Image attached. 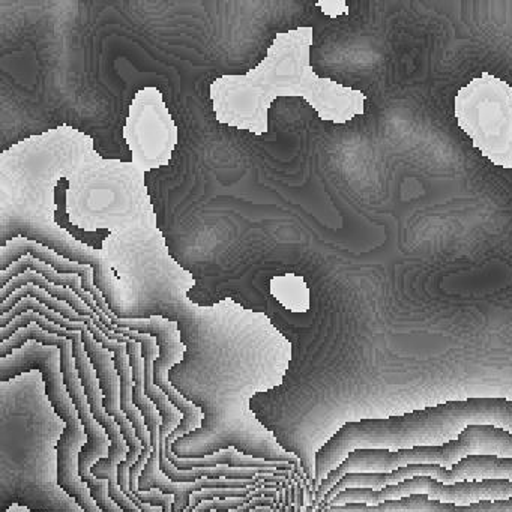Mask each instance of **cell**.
Segmentation results:
<instances>
[{
	"label": "cell",
	"instance_id": "4",
	"mask_svg": "<svg viewBox=\"0 0 512 512\" xmlns=\"http://www.w3.org/2000/svg\"><path fill=\"white\" fill-rule=\"evenodd\" d=\"M455 118L494 166L512 169V88L484 73L458 91Z\"/></svg>",
	"mask_w": 512,
	"mask_h": 512
},
{
	"label": "cell",
	"instance_id": "2",
	"mask_svg": "<svg viewBox=\"0 0 512 512\" xmlns=\"http://www.w3.org/2000/svg\"><path fill=\"white\" fill-rule=\"evenodd\" d=\"M470 425H491L512 434V401L499 397L467 398L404 415L347 422L317 451L311 487L316 493L323 479L358 449L397 452L442 446L458 439Z\"/></svg>",
	"mask_w": 512,
	"mask_h": 512
},
{
	"label": "cell",
	"instance_id": "3",
	"mask_svg": "<svg viewBox=\"0 0 512 512\" xmlns=\"http://www.w3.org/2000/svg\"><path fill=\"white\" fill-rule=\"evenodd\" d=\"M40 370L53 407L67 422L64 436L58 442V484L76 499L86 512H103L91 496L88 485L79 476V454L86 445L85 427L68 395L61 373V350L29 341L14 356L0 359V379H14L23 371Z\"/></svg>",
	"mask_w": 512,
	"mask_h": 512
},
{
	"label": "cell",
	"instance_id": "20",
	"mask_svg": "<svg viewBox=\"0 0 512 512\" xmlns=\"http://www.w3.org/2000/svg\"><path fill=\"white\" fill-rule=\"evenodd\" d=\"M70 188V182L67 179H62V181L58 182L56 185V221H58L61 229L68 230L73 238H76L77 241L83 242V244L89 245V247L100 248L101 244H103L106 236H109V232H103V230H98V232H85V230L77 229L71 224L70 217L67 214V190Z\"/></svg>",
	"mask_w": 512,
	"mask_h": 512
},
{
	"label": "cell",
	"instance_id": "10",
	"mask_svg": "<svg viewBox=\"0 0 512 512\" xmlns=\"http://www.w3.org/2000/svg\"><path fill=\"white\" fill-rule=\"evenodd\" d=\"M83 343H85L86 353L97 371L98 379H100L101 391H103V404L107 415L115 419L116 424L121 428L122 436L127 442L128 455L127 460L122 461L118 466V473H130L131 466L139 460L143 451L142 442L137 437L136 430L130 419L125 416L121 409V380H119L118 370L113 361L112 352L104 349L89 329L82 332Z\"/></svg>",
	"mask_w": 512,
	"mask_h": 512
},
{
	"label": "cell",
	"instance_id": "19",
	"mask_svg": "<svg viewBox=\"0 0 512 512\" xmlns=\"http://www.w3.org/2000/svg\"><path fill=\"white\" fill-rule=\"evenodd\" d=\"M28 311H35V313L47 317L50 322L56 323V325L62 326V328L68 329V331L83 332L85 329H88V323L73 322V320L56 313L52 308L47 307L46 304L38 301L37 298H32V296L22 299L10 313L0 316V329L7 328L16 317L22 316L23 313H28Z\"/></svg>",
	"mask_w": 512,
	"mask_h": 512
},
{
	"label": "cell",
	"instance_id": "1",
	"mask_svg": "<svg viewBox=\"0 0 512 512\" xmlns=\"http://www.w3.org/2000/svg\"><path fill=\"white\" fill-rule=\"evenodd\" d=\"M313 28L281 32L266 58L250 73L223 76L211 85L215 118L236 130L263 136L269 130V109L278 97H301L322 121L346 124L364 115L367 97L361 91L322 79L310 64Z\"/></svg>",
	"mask_w": 512,
	"mask_h": 512
},
{
	"label": "cell",
	"instance_id": "13",
	"mask_svg": "<svg viewBox=\"0 0 512 512\" xmlns=\"http://www.w3.org/2000/svg\"><path fill=\"white\" fill-rule=\"evenodd\" d=\"M314 512H512V499L482 500L473 505L461 506L430 499L425 494H413L401 499L388 500L376 506L347 503L328 506L325 509L317 508Z\"/></svg>",
	"mask_w": 512,
	"mask_h": 512
},
{
	"label": "cell",
	"instance_id": "21",
	"mask_svg": "<svg viewBox=\"0 0 512 512\" xmlns=\"http://www.w3.org/2000/svg\"><path fill=\"white\" fill-rule=\"evenodd\" d=\"M98 479H106L109 481V497L119 506L124 509L125 512H142L124 493H122L121 487L118 484V467L109 472H97L94 473Z\"/></svg>",
	"mask_w": 512,
	"mask_h": 512
},
{
	"label": "cell",
	"instance_id": "9",
	"mask_svg": "<svg viewBox=\"0 0 512 512\" xmlns=\"http://www.w3.org/2000/svg\"><path fill=\"white\" fill-rule=\"evenodd\" d=\"M113 325L118 328L131 329V331L142 332V334L154 335L160 347V355L154 362V383L170 398L173 404L181 410L182 418L179 427L167 437L169 442L184 436L188 431L197 427L200 422L199 407L182 397L181 392L173 388L169 382L167 371L170 367L182 361L185 353L184 343L181 341L178 323L172 320L164 319L161 316H152L148 319H118L113 320Z\"/></svg>",
	"mask_w": 512,
	"mask_h": 512
},
{
	"label": "cell",
	"instance_id": "24",
	"mask_svg": "<svg viewBox=\"0 0 512 512\" xmlns=\"http://www.w3.org/2000/svg\"><path fill=\"white\" fill-rule=\"evenodd\" d=\"M316 5L325 16L332 17V19L349 14V7L346 2H341V0H320Z\"/></svg>",
	"mask_w": 512,
	"mask_h": 512
},
{
	"label": "cell",
	"instance_id": "14",
	"mask_svg": "<svg viewBox=\"0 0 512 512\" xmlns=\"http://www.w3.org/2000/svg\"><path fill=\"white\" fill-rule=\"evenodd\" d=\"M28 269H32V271H37L38 274L46 277L47 280L52 281V283L58 284V286L68 287V289H73L89 307L92 308L95 314H97L98 319L101 320L104 326L110 329V331L115 332L116 326L113 325L112 319H110L107 314H104L103 311L98 307L97 301H95L94 296L85 289V284H83V277L79 274H62L58 269L53 268L52 265H47V263L41 262L37 257L31 256H23L22 259L14 262L13 265L8 266L4 271H0V284L2 287L7 286L11 280L19 277L23 272L28 271Z\"/></svg>",
	"mask_w": 512,
	"mask_h": 512
},
{
	"label": "cell",
	"instance_id": "5",
	"mask_svg": "<svg viewBox=\"0 0 512 512\" xmlns=\"http://www.w3.org/2000/svg\"><path fill=\"white\" fill-rule=\"evenodd\" d=\"M29 341H37L43 346L58 347L61 350V373L68 395L76 407L77 415L85 427L88 442L83 446L79 454V476L86 485L92 487L97 484L98 478L92 473V467L109 457L110 439L106 430L95 421L92 416L91 407H89L88 397L83 389L82 380L77 373L76 361L73 355V341L68 338L58 337V335L49 334L40 326L32 325L20 329L10 340L0 343V359L8 358L13 355L14 350L22 349Z\"/></svg>",
	"mask_w": 512,
	"mask_h": 512
},
{
	"label": "cell",
	"instance_id": "12",
	"mask_svg": "<svg viewBox=\"0 0 512 512\" xmlns=\"http://www.w3.org/2000/svg\"><path fill=\"white\" fill-rule=\"evenodd\" d=\"M37 257L41 262L52 265L53 268L58 269L62 274H79L83 277V284L85 289L94 296L97 301L98 307L103 311L104 314L113 320L118 319L115 314L110 310L109 304H107L106 298L103 293L94 284V268L89 265H82V263L71 262V260L65 259L61 254L55 253L50 248L44 247L43 244L37 241H31V239L16 238L8 241L7 244L0 250V262H2V271L7 269L8 266L13 265L17 260L22 259L23 256Z\"/></svg>",
	"mask_w": 512,
	"mask_h": 512
},
{
	"label": "cell",
	"instance_id": "8",
	"mask_svg": "<svg viewBox=\"0 0 512 512\" xmlns=\"http://www.w3.org/2000/svg\"><path fill=\"white\" fill-rule=\"evenodd\" d=\"M415 476H430L445 485L464 481H485V479H505L512 481V458L467 457L451 469L437 464H412L401 467L392 473H350L344 476L325 497L317 508H326L328 503L347 488H370L382 490L391 485L400 484Z\"/></svg>",
	"mask_w": 512,
	"mask_h": 512
},
{
	"label": "cell",
	"instance_id": "15",
	"mask_svg": "<svg viewBox=\"0 0 512 512\" xmlns=\"http://www.w3.org/2000/svg\"><path fill=\"white\" fill-rule=\"evenodd\" d=\"M166 457L169 458L173 466L179 470L214 469V467L229 466L233 469H277V470H293V464L275 463V461L259 460V458L247 457V455L239 454L235 449H227L220 454L206 455L202 458H182L172 451V443L166 440Z\"/></svg>",
	"mask_w": 512,
	"mask_h": 512
},
{
	"label": "cell",
	"instance_id": "16",
	"mask_svg": "<svg viewBox=\"0 0 512 512\" xmlns=\"http://www.w3.org/2000/svg\"><path fill=\"white\" fill-rule=\"evenodd\" d=\"M26 284H35V286L41 287V289L47 290L50 295L55 296L56 299H61V301L68 302L77 313L82 314V316L92 317V319H97V314L92 311V308L74 292L73 289H68V287L58 286V284L52 283V281L47 280L43 275L38 274L37 271H32V269H28V271L20 274L19 277L11 280L7 286L0 287V302L7 301L11 295H13L16 290L22 289Z\"/></svg>",
	"mask_w": 512,
	"mask_h": 512
},
{
	"label": "cell",
	"instance_id": "22",
	"mask_svg": "<svg viewBox=\"0 0 512 512\" xmlns=\"http://www.w3.org/2000/svg\"><path fill=\"white\" fill-rule=\"evenodd\" d=\"M91 490L92 499L97 502L103 512H125L124 509L119 508L115 502L109 497V481L106 479H98L97 484L89 487Z\"/></svg>",
	"mask_w": 512,
	"mask_h": 512
},
{
	"label": "cell",
	"instance_id": "23",
	"mask_svg": "<svg viewBox=\"0 0 512 512\" xmlns=\"http://www.w3.org/2000/svg\"><path fill=\"white\" fill-rule=\"evenodd\" d=\"M134 496L142 500L143 503L158 506V508L163 509L164 512H172V506L173 503H175V496L163 493V491L157 490V488L151 491H139V493L134 494Z\"/></svg>",
	"mask_w": 512,
	"mask_h": 512
},
{
	"label": "cell",
	"instance_id": "11",
	"mask_svg": "<svg viewBox=\"0 0 512 512\" xmlns=\"http://www.w3.org/2000/svg\"><path fill=\"white\" fill-rule=\"evenodd\" d=\"M68 340L73 341V355L76 361L77 373L82 380L83 389H85L86 397H88L89 407H91L92 416L95 421L106 430L110 439L109 457L103 458L92 467V473L109 472L116 469L122 461L127 460L128 445L122 436L121 428L116 424L112 416L107 415L103 404V391H101L100 379H98L97 371L86 353L85 343H83L82 332L73 331Z\"/></svg>",
	"mask_w": 512,
	"mask_h": 512
},
{
	"label": "cell",
	"instance_id": "7",
	"mask_svg": "<svg viewBox=\"0 0 512 512\" xmlns=\"http://www.w3.org/2000/svg\"><path fill=\"white\" fill-rule=\"evenodd\" d=\"M413 494H425L430 499L440 500V502L467 506L482 502V500L512 499V481L485 479V481H464L445 485L430 476H415V478L406 479L400 484L377 491L370 490V488H347L337 494L328 503V506L347 505V503L376 506L379 503L388 502V500L401 499V497L413 496Z\"/></svg>",
	"mask_w": 512,
	"mask_h": 512
},
{
	"label": "cell",
	"instance_id": "6",
	"mask_svg": "<svg viewBox=\"0 0 512 512\" xmlns=\"http://www.w3.org/2000/svg\"><path fill=\"white\" fill-rule=\"evenodd\" d=\"M124 139L140 172L161 169L172 160L179 131L157 88L137 92L124 127Z\"/></svg>",
	"mask_w": 512,
	"mask_h": 512
},
{
	"label": "cell",
	"instance_id": "17",
	"mask_svg": "<svg viewBox=\"0 0 512 512\" xmlns=\"http://www.w3.org/2000/svg\"><path fill=\"white\" fill-rule=\"evenodd\" d=\"M271 293L281 305L293 313H305L310 308V289L299 275L286 274L272 278Z\"/></svg>",
	"mask_w": 512,
	"mask_h": 512
},
{
	"label": "cell",
	"instance_id": "18",
	"mask_svg": "<svg viewBox=\"0 0 512 512\" xmlns=\"http://www.w3.org/2000/svg\"><path fill=\"white\" fill-rule=\"evenodd\" d=\"M28 296L37 298L38 301L43 302L47 307L52 308L53 311L62 314V316L67 317V319L73 320V322L89 323L94 320L92 317L82 316V314L77 313L68 302L56 299L55 296L50 295L47 290L41 289V287L35 286V284H26L22 289L16 290L7 301L0 302V316L10 313L22 299L28 298Z\"/></svg>",
	"mask_w": 512,
	"mask_h": 512
}]
</instances>
